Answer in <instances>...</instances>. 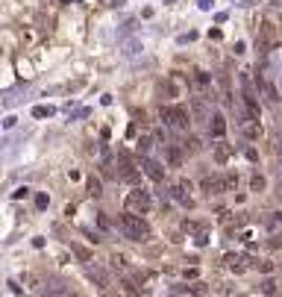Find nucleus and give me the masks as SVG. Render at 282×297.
Returning a JSON list of instances; mask_svg holds the SVG:
<instances>
[{"mask_svg":"<svg viewBox=\"0 0 282 297\" xmlns=\"http://www.w3.org/2000/svg\"><path fill=\"white\" fill-rule=\"evenodd\" d=\"M244 135L250 142H258L262 139V124H258V118H250V124H244Z\"/></svg>","mask_w":282,"mask_h":297,"instance_id":"9d476101","label":"nucleus"},{"mask_svg":"<svg viewBox=\"0 0 282 297\" xmlns=\"http://www.w3.org/2000/svg\"><path fill=\"white\" fill-rule=\"evenodd\" d=\"M279 200H282V189H279Z\"/></svg>","mask_w":282,"mask_h":297,"instance_id":"c756f323","label":"nucleus"},{"mask_svg":"<svg viewBox=\"0 0 282 297\" xmlns=\"http://www.w3.org/2000/svg\"><path fill=\"white\" fill-rule=\"evenodd\" d=\"M153 206V200H150V194L147 191H141V189H132L127 194V209L129 212H138V215H144L147 209Z\"/></svg>","mask_w":282,"mask_h":297,"instance_id":"7ed1b4c3","label":"nucleus"},{"mask_svg":"<svg viewBox=\"0 0 282 297\" xmlns=\"http://www.w3.org/2000/svg\"><path fill=\"white\" fill-rule=\"evenodd\" d=\"M262 294H276V283L273 280H265L262 283Z\"/></svg>","mask_w":282,"mask_h":297,"instance_id":"6ab92c4d","label":"nucleus"},{"mask_svg":"<svg viewBox=\"0 0 282 297\" xmlns=\"http://www.w3.org/2000/svg\"><path fill=\"white\" fill-rule=\"evenodd\" d=\"M47 203H50L47 194H35V206H38V209H47Z\"/></svg>","mask_w":282,"mask_h":297,"instance_id":"4be33fe9","label":"nucleus"},{"mask_svg":"<svg viewBox=\"0 0 282 297\" xmlns=\"http://www.w3.org/2000/svg\"><path fill=\"white\" fill-rule=\"evenodd\" d=\"M258 271H262V273H273V262H258Z\"/></svg>","mask_w":282,"mask_h":297,"instance_id":"b1692460","label":"nucleus"},{"mask_svg":"<svg viewBox=\"0 0 282 297\" xmlns=\"http://www.w3.org/2000/svg\"><path fill=\"white\" fill-rule=\"evenodd\" d=\"M141 168H144V174H147V177H150L153 182H162V179H165L162 165H159V162H153L150 156H144V159H141Z\"/></svg>","mask_w":282,"mask_h":297,"instance_id":"423d86ee","label":"nucleus"},{"mask_svg":"<svg viewBox=\"0 0 282 297\" xmlns=\"http://www.w3.org/2000/svg\"><path fill=\"white\" fill-rule=\"evenodd\" d=\"M262 36H265V41H270V44H276V41H279V30H276V24H273L270 18L262 24Z\"/></svg>","mask_w":282,"mask_h":297,"instance_id":"1a4fd4ad","label":"nucleus"},{"mask_svg":"<svg viewBox=\"0 0 282 297\" xmlns=\"http://www.w3.org/2000/svg\"><path fill=\"white\" fill-rule=\"evenodd\" d=\"M188 277V280H194V277H197V268H185V271H182Z\"/></svg>","mask_w":282,"mask_h":297,"instance_id":"c85d7f7f","label":"nucleus"},{"mask_svg":"<svg viewBox=\"0 0 282 297\" xmlns=\"http://www.w3.org/2000/svg\"><path fill=\"white\" fill-rule=\"evenodd\" d=\"M15 124H18V118H15V115H9V118L3 121V127H6V130H9V127H15Z\"/></svg>","mask_w":282,"mask_h":297,"instance_id":"a878e982","label":"nucleus"},{"mask_svg":"<svg viewBox=\"0 0 282 297\" xmlns=\"http://www.w3.org/2000/svg\"><path fill=\"white\" fill-rule=\"evenodd\" d=\"M197 150H200V142H197V139H188V142H185V153H197Z\"/></svg>","mask_w":282,"mask_h":297,"instance_id":"412c9836","label":"nucleus"},{"mask_svg":"<svg viewBox=\"0 0 282 297\" xmlns=\"http://www.w3.org/2000/svg\"><path fill=\"white\" fill-rule=\"evenodd\" d=\"M250 189H253V191H265V189H268V179L256 174V177L250 179Z\"/></svg>","mask_w":282,"mask_h":297,"instance_id":"dca6fc26","label":"nucleus"},{"mask_svg":"<svg viewBox=\"0 0 282 297\" xmlns=\"http://www.w3.org/2000/svg\"><path fill=\"white\" fill-rule=\"evenodd\" d=\"M209 130H212V135H215V139H221L223 132H226V121H223V115H212Z\"/></svg>","mask_w":282,"mask_h":297,"instance_id":"9b49d317","label":"nucleus"},{"mask_svg":"<svg viewBox=\"0 0 282 297\" xmlns=\"http://www.w3.org/2000/svg\"><path fill=\"white\" fill-rule=\"evenodd\" d=\"M197 6H200V9H203V12H209V9H212V0H200Z\"/></svg>","mask_w":282,"mask_h":297,"instance_id":"bb28decb","label":"nucleus"},{"mask_svg":"<svg viewBox=\"0 0 282 297\" xmlns=\"http://www.w3.org/2000/svg\"><path fill=\"white\" fill-rule=\"evenodd\" d=\"M194 83H197V85H206V83H209V74H206V71H197V74H194Z\"/></svg>","mask_w":282,"mask_h":297,"instance_id":"5701e85b","label":"nucleus"},{"mask_svg":"<svg viewBox=\"0 0 282 297\" xmlns=\"http://www.w3.org/2000/svg\"><path fill=\"white\" fill-rule=\"evenodd\" d=\"M85 189H88L91 197H100V194H103V182H100V177H88L85 179Z\"/></svg>","mask_w":282,"mask_h":297,"instance_id":"f8f14e48","label":"nucleus"},{"mask_svg":"<svg viewBox=\"0 0 282 297\" xmlns=\"http://www.w3.org/2000/svg\"><path fill=\"white\" fill-rule=\"evenodd\" d=\"M238 189V174H226L223 177V191H235Z\"/></svg>","mask_w":282,"mask_h":297,"instance_id":"2eb2a0df","label":"nucleus"},{"mask_svg":"<svg viewBox=\"0 0 282 297\" xmlns=\"http://www.w3.org/2000/svg\"><path fill=\"white\" fill-rule=\"evenodd\" d=\"M226 159H229V150H226V147H218V153H215V162H218V165H223Z\"/></svg>","mask_w":282,"mask_h":297,"instance_id":"aec40b11","label":"nucleus"},{"mask_svg":"<svg viewBox=\"0 0 282 297\" xmlns=\"http://www.w3.org/2000/svg\"><path fill=\"white\" fill-rule=\"evenodd\" d=\"M250 262L253 259H247V256H241V253H226V256H223V265H226L232 273H244L247 268H250Z\"/></svg>","mask_w":282,"mask_h":297,"instance_id":"20e7f679","label":"nucleus"},{"mask_svg":"<svg viewBox=\"0 0 282 297\" xmlns=\"http://www.w3.org/2000/svg\"><path fill=\"white\" fill-rule=\"evenodd\" d=\"M50 115H56L53 106H33V118H50Z\"/></svg>","mask_w":282,"mask_h":297,"instance_id":"4468645a","label":"nucleus"},{"mask_svg":"<svg viewBox=\"0 0 282 297\" xmlns=\"http://www.w3.org/2000/svg\"><path fill=\"white\" fill-rule=\"evenodd\" d=\"M182 162V153L176 147H168V165H179Z\"/></svg>","mask_w":282,"mask_h":297,"instance_id":"f3484780","label":"nucleus"},{"mask_svg":"<svg viewBox=\"0 0 282 297\" xmlns=\"http://www.w3.org/2000/svg\"><path fill=\"white\" fill-rule=\"evenodd\" d=\"M200 189H203V194L215 197V194H221L223 191V177H206L203 182H200Z\"/></svg>","mask_w":282,"mask_h":297,"instance_id":"0eeeda50","label":"nucleus"},{"mask_svg":"<svg viewBox=\"0 0 282 297\" xmlns=\"http://www.w3.org/2000/svg\"><path fill=\"white\" fill-rule=\"evenodd\" d=\"M244 153H247V159H250V162H256V159H258V153H256V150H253V147H247Z\"/></svg>","mask_w":282,"mask_h":297,"instance_id":"393cba45","label":"nucleus"},{"mask_svg":"<svg viewBox=\"0 0 282 297\" xmlns=\"http://www.w3.org/2000/svg\"><path fill=\"white\" fill-rule=\"evenodd\" d=\"M112 268H115V271H127V268H129L127 256H121V253H112Z\"/></svg>","mask_w":282,"mask_h":297,"instance_id":"ddd939ff","label":"nucleus"},{"mask_svg":"<svg viewBox=\"0 0 282 297\" xmlns=\"http://www.w3.org/2000/svg\"><path fill=\"white\" fill-rule=\"evenodd\" d=\"M159 118H165L168 127H176V130H188L191 121H188V112L182 106H162L159 109Z\"/></svg>","mask_w":282,"mask_h":297,"instance_id":"f03ea898","label":"nucleus"},{"mask_svg":"<svg viewBox=\"0 0 282 297\" xmlns=\"http://www.w3.org/2000/svg\"><path fill=\"white\" fill-rule=\"evenodd\" d=\"M121 230H124V236L132 238V241H147V238H150L147 221H144L138 212H129V209L121 215Z\"/></svg>","mask_w":282,"mask_h":297,"instance_id":"f257e3e1","label":"nucleus"},{"mask_svg":"<svg viewBox=\"0 0 282 297\" xmlns=\"http://www.w3.org/2000/svg\"><path fill=\"white\" fill-rule=\"evenodd\" d=\"M256 83H258V92H262V97H265V100H270V103H276V100H279L276 88H273V83H268L265 77H256Z\"/></svg>","mask_w":282,"mask_h":297,"instance_id":"6e6552de","label":"nucleus"},{"mask_svg":"<svg viewBox=\"0 0 282 297\" xmlns=\"http://www.w3.org/2000/svg\"><path fill=\"white\" fill-rule=\"evenodd\" d=\"M74 253H77V256H80L82 262H91V250H88V247H82V244H77V247H74Z\"/></svg>","mask_w":282,"mask_h":297,"instance_id":"a211bd4d","label":"nucleus"},{"mask_svg":"<svg viewBox=\"0 0 282 297\" xmlns=\"http://www.w3.org/2000/svg\"><path fill=\"white\" fill-rule=\"evenodd\" d=\"M118 168H121V177L127 179V182H132V186H138V171L132 168V162H129L127 153L118 156Z\"/></svg>","mask_w":282,"mask_h":297,"instance_id":"39448f33","label":"nucleus"},{"mask_svg":"<svg viewBox=\"0 0 282 297\" xmlns=\"http://www.w3.org/2000/svg\"><path fill=\"white\" fill-rule=\"evenodd\" d=\"M270 247H282V236H273V238H270Z\"/></svg>","mask_w":282,"mask_h":297,"instance_id":"cd10ccee","label":"nucleus"}]
</instances>
